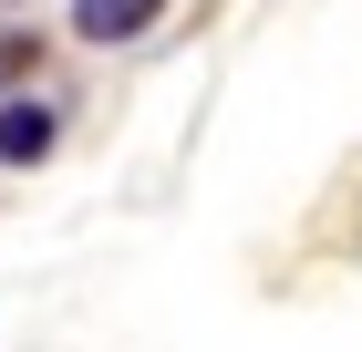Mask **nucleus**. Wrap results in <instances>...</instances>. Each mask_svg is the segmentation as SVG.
<instances>
[{
    "label": "nucleus",
    "mask_w": 362,
    "mask_h": 352,
    "mask_svg": "<svg viewBox=\"0 0 362 352\" xmlns=\"http://www.w3.org/2000/svg\"><path fill=\"white\" fill-rule=\"evenodd\" d=\"M62 145V114L42 93H0V166H42Z\"/></svg>",
    "instance_id": "1"
},
{
    "label": "nucleus",
    "mask_w": 362,
    "mask_h": 352,
    "mask_svg": "<svg viewBox=\"0 0 362 352\" xmlns=\"http://www.w3.org/2000/svg\"><path fill=\"white\" fill-rule=\"evenodd\" d=\"M166 21V0H73V31H83V42H145V31Z\"/></svg>",
    "instance_id": "2"
},
{
    "label": "nucleus",
    "mask_w": 362,
    "mask_h": 352,
    "mask_svg": "<svg viewBox=\"0 0 362 352\" xmlns=\"http://www.w3.org/2000/svg\"><path fill=\"white\" fill-rule=\"evenodd\" d=\"M21 73H31V31H11V21H0V93H11Z\"/></svg>",
    "instance_id": "3"
}]
</instances>
